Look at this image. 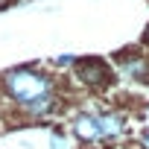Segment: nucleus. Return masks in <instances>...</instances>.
<instances>
[{
	"instance_id": "nucleus-9",
	"label": "nucleus",
	"mask_w": 149,
	"mask_h": 149,
	"mask_svg": "<svg viewBox=\"0 0 149 149\" xmlns=\"http://www.w3.org/2000/svg\"><path fill=\"white\" fill-rule=\"evenodd\" d=\"M143 143H149V129H146V132H143Z\"/></svg>"
},
{
	"instance_id": "nucleus-5",
	"label": "nucleus",
	"mask_w": 149,
	"mask_h": 149,
	"mask_svg": "<svg viewBox=\"0 0 149 149\" xmlns=\"http://www.w3.org/2000/svg\"><path fill=\"white\" fill-rule=\"evenodd\" d=\"M94 111V126H97V143H117L126 137L129 123L117 108H91Z\"/></svg>"
},
{
	"instance_id": "nucleus-2",
	"label": "nucleus",
	"mask_w": 149,
	"mask_h": 149,
	"mask_svg": "<svg viewBox=\"0 0 149 149\" xmlns=\"http://www.w3.org/2000/svg\"><path fill=\"white\" fill-rule=\"evenodd\" d=\"M73 79L88 91H105L114 85V67L100 56H82L73 64Z\"/></svg>"
},
{
	"instance_id": "nucleus-6",
	"label": "nucleus",
	"mask_w": 149,
	"mask_h": 149,
	"mask_svg": "<svg viewBox=\"0 0 149 149\" xmlns=\"http://www.w3.org/2000/svg\"><path fill=\"white\" fill-rule=\"evenodd\" d=\"M50 149H73V137L61 129H53L50 132Z\"/></svg>"
},
{
	"instance_id": "nucleus-8",
	"label": "nucleus",
	"mask_w": 149,
	"mask_h": 149,
	"mask_svg": "<svg viewBox=\"0 0 149 149\" xmlns=\"http://www.w3.org/2000/svg\"><path fill=\"white\" fill-rule=\"evenodd\" d=\"M143 47L149 50V24H146V29H143Z\"/></svg>"
},
{
	"instance_id": "nucleus-4",
	"label": "nucleus",
	"mask_w": 149,
	"mask_h": 149,
	"mask_svg": "<svg viewBox=\"0 0 149 149\" xmlns=\"http://www.w3.org/2000/svg\"><path fill=\"white\" fill-rule=\"evenodd\" d=\"M64 111V97H61V88L58 91H50L44 97H38L35 102L18 108V123H44V120H53Z\"/></svg>"
},
{
	"instance_id": "nucleus-7",
	"label": "nucleus",
	"mask_w": 149,
	"mask_h": 149,
	"mask_svg": "<svg viewBox=\"0 0 149 149\" xmlns=\"http://www.w3.org/2000/svg\"><path fill=\"white\" fill-rule=\"evenodd\" d=\"M73 64H76V56H70V53H64V56H56V58H53V67H56V70H70Z\"/></svg>"
},
{
	"instance_id": "nucleus-1",
	"label": "nucleus",
	"mask_w": 149,
	"mask_h": 149,
	"mask_svg": "<svg viewBox=\"0 0 149 149\" xmlns=\"http://www.w3.org/2000/svg\"><path fill=\"white\" fill-rule=\"evenodd\" d=\"M50 91H58V82L53 73L41 67L21 64V67H9L0 73V102H3V108L9 105L12 111H18Z\"/></svg>"
},
{
	"instance_id": "nucleus-3",
	"label": "nucleus",
	"mask_w": 149,
	"mask_h": 149,
	"mask_svg": "<svg viewBox=\"0 0 149 149\" xmlns=\"http://www.w3.org/2000/svg\"><path fill=\"white\" fill-rule=\"evenodd\" d=\"M117 73L134 85H149V53L143 47H129L114 56Z\"/></svg>"
}]
</instances>
